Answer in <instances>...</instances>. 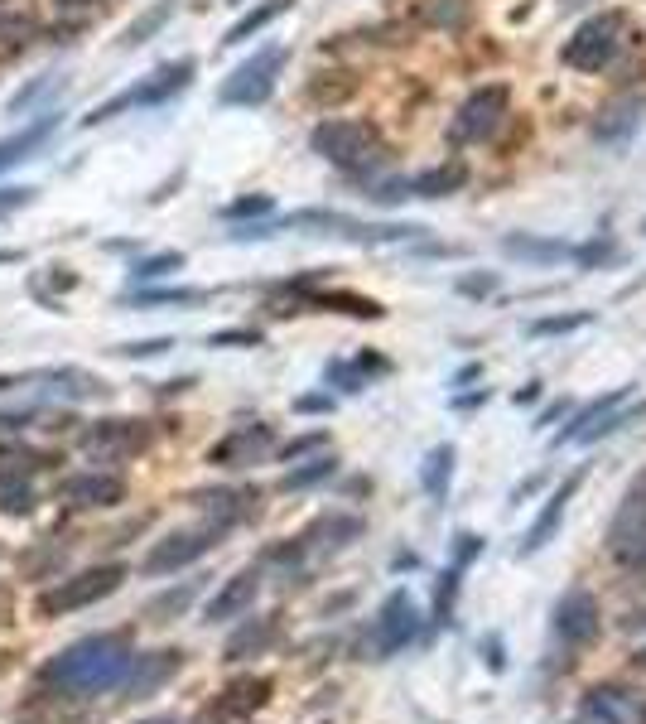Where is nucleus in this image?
I'll use <instances>...</instances> for the list:
<instances>
[{
	"label": "nucleus",
	"mask_w": 646,
	"mask_h": 724,
	"mask_svg": "<svg viewBox=\"0 0 646 724\" xmlns=\"http://www.w3.org/2000/svg\"><path fill=\"white\" fill-rule=\"evenodd\" d=\"M29 194H34V189H0V213H10V208L29 203Z\"/></svg>",
	"instance_id": "nucleus-48"
},
{
	"label": "nucleus",
	"mask_w": 646,
	"mask_h": 724,
	"mask_svg": "<svg viewBox=\"0 0 646 724\" xmlns=\"http://www.w3.org/2000/svg\"><path fill=\"white\" fill-rule=\"evenodd\" d=\"M328 406H333L328 396H299L295 401V411H304V416H319V411H328Z\"/></svg>",
	"instance_id": "nucleus-49"
},
{
	"label": "nucleus",
	"mask_w": 646,
	"mask_h": 724,
	"mask_svg": "<svg viewBox=\"0 0 646 724\" xmlns=\"http://www.w3.org/2000/svg\"><path fill=\"white\" fill-rule=\"evenodd\" d=\"M275 445V430L270 425H242V430H232L227 440H217L208 449V464L217 469H251V464H261Z\"/></svg>",
	"instance_id": "nucleus-16"
},
{
	"label": "nucleus",
	"mask_w": 646,
	"mask_h": 724,
	"mask_svg": "<svg viewBox=\"0 0 646 724\" xmlns=\"http://www.w3.org/2000/svg\"><path fill=\"white\" fill-rule=\"evenodd\" d=\"M270 208H275V203H270L266 194H251V198L227 203V208H222V218H227V223H237V218H261V213H270Z\"/></svg>",
	"instance_id": "nucleus-40"
},
{
	"label": "nucleus",
	"mask_w": 646,
	"mask_h": 724,
	"mask_svg": "<svg viewBox=\"0 0 646 724\" xmlns=\"http://www.w3.org/2000/svg\"><path fill=\"white\" fill-rule=\"evenodd\" d=\"M256 594H261V580H256V570H242V575H232V580H227V585H222L213 599H208V609H203V623H232V618H246V609L256 604Z\"/></svg>",
	"instance_id": "nucleus-18"
},
{
	"label": "nucleus",
	"mask_w": 646,
	"mask_h": 724,
	"mask_svg": "<svg viewBox=\"0 0 646 724\" xmlns=\"http://www.w3.org/2000/svg\"><path fill=\"white\" fill-rule=\"evenodd\" d=\"M420 20L430 29H468L473 0H420Z\"/></svg>",
	"instance_id": "nucleus-31"
},
{
	"label": "nucleus",
	"mask_w": 646,
	"mask_h": 724,
	"mask_svg": "<svg viewBox=\"0 0 646 724\" xmlns=\"http://www.w3.org/2000/svg\"><path fill=\"white\" fill-rule=\"evenodd\" d=\"M232 343H261V334L256 329H227V334H213V348H232Z\"/></svg>",
	"instance_id": "nucleus-47"
},
{
	"label": "nucleus",
	"mask_w": 646,
	"mask_h": 724,
	"mask_svg": "<svg viewBox=\"0 0 646 724\" xmlns=\"http://www.w3.org/2000/svg\"><path fill=\"white\" fill-rule=\"evenodd\" d=\"M492 290H497V276H492V271L458 280V295H468V300H478V295H492Z\"/></svg>",
	"instance_id": "nucleus-45"
},
{
	"label": "nucleus",
	"mask_w": 646,
	"mask_h": 724,
	"mask_svg": "<svg viewBox=\"0 0 646 724\" xmlns=\"http://www.w3.org/2000/svg\"><path fill=\"white\" fill-rule=\"evenodd\" d=\"M565 416H569V401H555V406H545V411H540L536 425H555V420H565Z\"/></svg>",
	"instance_id": "nucleus-51"
},
{
	"label": "nucleus",
	"mask_w": 646,
	"mask_h": 724,
	"mask_svg": "<svg viewBox=\"0 0 646 724\" xmlns=\"http://www.w3.org/2000/svg\"><path fill=\"white\" fill-rule=\"evenodd\" d=\"M372 203H405L410 198V179H381V184H372Z\"/></svg>",
	"instance_id": "nucleus-43"
},
{
	"label": "nucleus",
	"mask_w": 646,
	"mask_h": 724,
	"mask_svg": "<svg viewBox=\"0 0 646 724\" xmlns=\"http://www.w3.org/2000/svg\"><path fill=\"white\" fill-rule=\"evenodd\" d=\"M338 474V459L333 454H319V459H309L304 469H290V474L280 478V488L285 493H299V488H314V483H323V478Z\"/></svg>",
	"instance_id": "nucleus-34"
},
{
	"label": "nucleus",
	"mask_w": 646,
	"mask_h": 724,
	"mask_svg": "<svg viewBox=\"0 0 646 724\" xmlns=\"http://www.w3.org/2000/svg\"><path fill=\"white\" fill-rule=\"evenodd\" d=\"M275 638H280V618H246L242 628L227 638V662L256 657V652H266Z\"/></svg>",
	"instance_id": "nucleus-25"
},
{
	"label": "nucleus",
	"mask_w": 646,
	"mask_h": 724,
	"mask_svg": "<svg viewBox=\"0 0 646 724\" xmlns=\"http://www.w3.org/2000/svg\"><path fill=\"white\" fill-rule=\"evenodd\" d=\"M135 652L126 633H92V638L63 647L54 662L44 667V686H54L58 696H73V700H92V696H107L126 681Z\"/></svg>",
	"instance_id": "nucleus-1"
},
{
	"label": "nucleus",
	"mask_w": 646,
	"mask_h": 724,
	"mask_svg": "<svg viewBox=\"0 0 646 724\" xmlns=\"http://www.w3.org/2000/svg\"><path fill=\"white\" fill-rule=\"evenodd\" d=\"M0 512H10V517L34 512V483H29V474H0Z\"/></svg>",
	"instance_id": "nucleus-33"
},
{
	"label": "nucleus",
	"mask_w": 646,
	"mask_h": 724,
	"mask_svg": "<svg viewBox=\"0 0 646 724\" xmlns=\"http://www.w3.org/2000/svg\"><path fill=\"white\" fill-rule=\"evenodd\" d=\"M323 445H328V435H323V430H309V435H299L290 445H280V464H290L299 454H314V449H323Z\"/></svg>",
	"instance_id": "nucleus-42"
},
{
	"label": "nucleus",
	"mask_w": 646,
	"mask_h": 724,
	"mask_svg": "<svg viewBox=\"0 0 646 724\" xmlns=\"http://www.w3.org/2000/svg\"><path fill=\"white\" fill-rule=\"evenodd\" d=\"M309 305H314V309H333V314H352V319H381V314H386L377 300L352 295V290H314V295H309Z\"/></svg>",
	"instance_id": "nucleus-28"
},
{
	"label": "nucleus",
	"mask_w": 646,
	"mask_h": 724,
	"mask_svg": "<svg viewBox=\"0 0 646 724\" xmlns=\"http://www.w3.org/2000/svg\"><path fill=\"white\" fill-rule=\"evenodd\" d=\"M627 710H622V691L618 686H603V691H589V700L579 705V715L569 724H622Z\"/></svg>",
	"instance_id": "nucleus-29"
},
{
	"label": "nucleus",
	"mask_w": 646,
	"mask_h": 724,
	"mask_svg": "<svg viewBox=\"0 0 646 724\" xmlns=\"http://www.w3.org/2000/svg\"><path fill=\"white\" fill-rule=\"evenodd\" d=\"M58 493L73 507H116V502L126 498V483L116 474H78V478H68Z\"/></svg>",
	"instance_id": "nucleus-20"
},
{
	"label": "nucleus",
	"mask_w": 646,
	"mask_h": 724,
	"mask_svg": "<svg viewBox=\"0 0 646 724\" xmlns=\"http://www.w3.org/2000/svg\"><path fill=\"white\" fill-rule=\"evenodd\" d=\"M642 724H646V705H642Z\"/></svg>",
	"instance_id": "nucleus-56"
},
{
	"label": "nucleus",
	"mask_w": 646,
	"mask_h": 724,
	"mask_svg": "<svg viewBox=\"0 0 646 724\" xmlns=\"http://www.w3.org/2000/svg\"><path fill=\"white\" fill-rule=\"evenodd\" d=\"M608 556L618 560L622 570L646 575V469L632 478V488L622 493L618 512L608 522Z\"/></svg>",
	"instance_id": "nucleus-6"
},
{
	"label": "nucleus",
	"mask_w": 646,
	"mask_h": 724,
	"mask_svg": "<svg viewBox=\"0 0 646 724\" xmlns=\"http://www.w3.org/2000/svg\"><path fill=\"white\" fill-rule=\"evenodd\" d=\"M637 667H646V647H642V652H637Z\"/></svg>",
	"instance_id": "nucleus-55"
},
{
	"label": "nucleus",
	"mask_w": 646,
	"mask_h": 724,
	"mask_svg": "<svg viewBox=\"0 0 646 724\" xmlns=\"http://www.w3.org/2000/svg\"><path fill=\"white\" fill-rule=\"evenodd\" d=\"M420 633V609L410 604V594H391L386 604H381L377 623H372V652L377 657H391V652H401L405 642H415Z\"/></svg>",
	"instance_id": "nucleus-13"
},
{
	"label": "nucleus",
	"mask_w": 646,
	"mask_h": 724,
	"mask_svg": "<svg viewBox=\"0 0 646 724\" xmlns=\"http://www.w3.org/2000/svg\"><path fill=\"white\" fill-rule=\"evenodd\" d=\"M121 580H126L121 565H92V570H78L68 580H54L49 589L34 594V618H68L73 609H87V604L116 594Z\"/></svg>",
	"instance_id": "nucleus-4"
},
{
	"label": "nucleus",
	"mask_w": 646,
	"mask_h": 724,
	"mask_svg": "<svg viewBox=\"0 0 646 724\" xmlns=\"http://www.w3.org/2000/svg\"><path fill=\"white\" fill-rule=\"evenodd\" d=\"M507 116H512V87L507 83H483L478 92H468L463 107L454 112V121H449V140H454V145H487V140L507 126Z\"/></svg>",
	"instance_id": "nucleus-5"
},
{
	"label": "nucleus",
	"mask_w": 646,
	"mask_h": 724,
	"mask_svg": "<svg viewBox=\"0 0 646 724\" xmlns=\"http://www.w3.org/2000/svg\"><path fill=\"white\" fill-rule=\"evenodd\" d=\"M632 39H637V25H632L627 10H598L593 20H584V25L565 39L560 63L574 68V73H603V68H613V63L627 54Z\"/></svg>",
	"instance_id": "nucleus-3"
},
{
	"label": "nucleus",
	"mask_w": 646,
	"mask_h": 724,
	"mask_svg": "<svg viewBox=\"0 0 646 724\" xmlns=\"http://www.w3.org/2000/svg\"><path fill=\"white\" fill-rule=\"evenodd\" d=\"M179 667H184V652H179V647H164V652H140V657L131 662V671H126V681H121V691H126L121 700H145L150 691L169 686V681L179 676Z\"/></svg>",
	"instance_id": "nucleus-15"
},
{
	"label": "nucleus",
	"mask_w": 646,
	"mask_h": 724,
	"mask_svg": "<svg viewBox=\"0 0 646 724\" xmlns=\"http://www.w3.org/2000/svg\"><path fill=\"white\" fill-rule=\"evenodd\" d=\"M642 232H646V223H642Z\"/></svg>",
	"instance_id": "nucleus-57"
},
{
	"label": "nucleus",
	"mask_w": 646,
	"mask_h": 724,
	"mask_svg": "<svg viewBox=\"0 0 646 724\" xmlns=\"http://www.w3.org/2000/svg\"><path fill=\"white\" fill-rule=\"evenodd\" d=\"M193 73H198V63L193 58H174V63H164V68H155L145 83H135L131 92H121V97H111V102H102L92 116H82L87 126H97V121H111V116L131 112V107H160V102H169V97H179L184 87L193 83Z\"/></svg>",
	"instance_id": "nucleus-7"
},
{
	"label": "nucleus",
	"mask_w": 646,
	"mask_h": 724,
	"mask_svg": "<svg viewBox=\"0 0 646 724\" xmlns=\"http://www.w3.org/2000/svg\"><path fill=\"white\" fill-rule=\"evenodd\" d=\"M270 691H275V681L270 676H242V681H232L227 691H222V700L213 705V715H251V710H261L270 700Z\"/></svg>",
	"instance_id": "nucleus-22"
},
{
	"label": "nucleus",
	"mask_w": 646,
	"mask_h": 724,
	"mask_svg": "<svg viewBox=\"0 0 646 724\" xmlns=\"http://www.w3.org/2000/svg\"><path fill=\"white\" fill-rule=\"evenodd\" d=\"M285 58H290L285 44H266L261 54L246 58L242 68H232V78L222 83L217 102H222V107H261V102H270L275 78H280V68H285Z\"/></svg>",
	"instance_id": "nucleus-8"
},
{
	"label": "nucleus",
	"mask_w": 646,
	"mask_h": 724,
	"mask_svg": "<svg viewBox=\"0 0 646 724\" xmlns=\"http://www.w3.org/2000/svg\"><path fill=\"white\" fill-rule=\"evenodd\" d=\"M150 445H155V425H150V420H97V425L82 435V449H87L92 459H107V464L140 459Z\"/></svg>",
	"instance_id": "nucleus-10"
},
{
	"label": "nucleus",
	"mask_w": 646,
	"mask_h": 724,
	"mask_svg": "<svg viewBox=\"0 0 646 724\" xmlns=\"http://www.w3.org/2000/svg\"><path fill=\"white\" fill-rule=\"evenodd\" d=\"M174 348V338H150V343H131V348H121L126 358H160Z\"/></svg>",
	"instance_id": "nucleus-46"
},
{
	"label": "nucleus",
	"mask_w": 646,
	"mask_h": 724,
	"mask_svg": "<svg viewBox=\"0 0 646 724\" xmlns=\"http://www.w3.org/2000/svg\"><path fill=\"white\" fill-rule=\"evenodd\" d=\"M449 478H454V445L430 449V459H425V493L444 502L449 498Z\"/></svg>",
	"instance_id": "nucleus-32"
},
{
	"label": "nucleus",
	"mask_w": 646,
	"mask_h": 724,
	"mask_svg": "<svg viewBox=\"0 0 646 724\" xmlns=\"http://www.w3.org/2000/svg\"><path fill=\"white\" fill-rule=\"evenodd\" d=\"M579 483H584L579 474L560 478V488H555V493L545 498V507H540V517L531 522V527H526V536H521V556H536L540 546H545V541H550V536L560 531V522H565V507H569V498L579 493Z\"/></svg>",
	"instance_id": "nucleus-17"
},
{
	"label": "nucleus",
	"mask_w": 646,
	"mask_h": 724,
	"mask_svg": "<svg viewBox=\"0 0 646 724\" xmlns=\"http://www.w3.org/2000/svg\"><path fill=\"white\" fill-rule=\"evenodd\" d=\"M169 15H174V0H160L155 10H145V15H140V20H135V25L126 29V39H121V44H126V49H135V44H145L150 34H160V29L169 25Z\"/></svg>",
	"instance_id": "nucleus-36"
},
{
	"label": "nucleus",
	"mask_w": 646,
	"mask_h": 724,
	"mask_svg": "<svg viewBox=\"0 0 646 724\" xmlns=\"http://www.w3.org/2000/svg\"><path fill=\"white\" fill-rule=\"evenodd\" d=\"M646 121V92H618V97H608L598 116H593V140H603V145H622V140H632L642 131Z\"/></svg>",
	"instance_id": "nucleus-14"
},
{
	"label": "nucleus",
	"mask_w": 646,
	"mask_h": 724,
	"mask_svg": "<svg viewBox=\"0 0 646 724\" xmlns=\"http://www.w3.org/2000/svg\"><path fill=\"white\" fill-rule=\"evenodd\" d=\"M536 396H540V382H531V387H521V391H516V401H521V406H531Z\"/></svg>",
	"instance_id": "nucleus-53"
},
{
	"label": "nucleus",
	"mask_w": 646,
	"mask_h": 724,
	"mask_svg": "<svg viewBox=\"0 0 646 724\" xmlns=\"http://www.w3.org/2000/svg\"><path fill=\"white\" fill-rule=\"evenodd\" d=\"M198 589H203V580H189V585L164 589V594H155V599L145 604V618H150V623H174V618H179V613L198 599Z\"/></svg>",
	"instance_id": "nucleus-30"
},
{
	"label": "nucleus",
	"mask_w": 646,
	"mask_h": 724,
	"mask_svg": "<svg viewBox=\"0 0 646 724\" xmlns=\"http://www.w3.org/2000/svg\"><path fill=\"white\" fill-rule=\"evenodd\" d=\"M458 580H463V565L449 560V570L439 575V585H434V623L444 628V623H454V599H458Z\"/></svg>",
	"instance_id": "nucleus-35"
},
{
	"label": "nucleus",
	"mask_w": 646,
	"mask_h": 724,
	"mask_svg": "<svg viewBox=\"0 0 646 724\" xmlns=\"http://www.w3.org/2000/svg\"><path fill=\"white\" fill-rule=\"evenodd\" d=\"M58 131V112H44L39 121H29L25 131H15V136H5L0 140V174L5 169H15L20 160H29V150H39L44 140Z\"/></svg>",
	"instance_id": "nucleus-23"
},
{
	"label": "nucleus",
	"mask_w": 646,
	"mask_h": 724,
	"mask_svg": "<svg viewBox=\"0 0 646 724\" xmlns=\"http://www.w3.org/2000/svg\"><path fill=\"white\" fill-rule=\"evenodd\" d=\"M184 266V251H160V256H145V261H135V280H160L169 271H179Z\"/></svg>",
	"instance_id": "nucleus-38"
},
{
	"label": "nucleus",
	"mask_w": 646,
	"mask_h": 724,
	"mask_svg": "<svg viewBox=\"0 0 646 724\" xmlns=\"http://www.w3.org/2000/svg\"><path fill=\"white\" fill-rule=\"evenodd\" d=\"M232 5H237V0H232Z\"/></svg>",
	"instance_id": "nucleus-58"
},
{
	"label": "nucleus",
	"mask_w": 646,
	"mask_h": 724,
	"mask_svg": "<svg viewBox=\"0 0 646 724\" xmlns=\"http://www.w3.org/2000/svg\"><path fill=\"white\" fill-rule=\"evenodd\" d=\"M193 502L208 512L213 527L232 531L237 522H246V517L256 512V488H208V493H198Z\"/></svg>",
	"instance_id": "nucleus-19"
},
{
	"label": "nucleus",
	"mask_w": 646,
	"mask_h": 724,
	"mask_svg": "<svg viewBox=\"0 0 646 724\" xmlns=\"http://www.w3.org/2000/svg\"><path fill=\"white\" fill-rule=\"evenodd\" d=\"M483 657H487V667H492V671L507 667V657H502V642H497V638H487V642H483Z\"/></svg>",
	"instance_id": "nucleus-50"
},
{
	"label": "nucleus",
	"mask_w": 646,
	"mask_h": 724,
	"mask_svg": "<svg viewBox=\"0 0 646 724\" xmlns=\"http://www.w3.org/2000/svg\"><path fill=\"white\" fill-rule=\"evenodd\" d=\"M463 184H468V165L449 160V165L415 174V179H410V198H449V194H458Z\"/></svg>",
	"instance_id": "nucleus-26"
},
{
	"label": "nucleus",
	"mask_w": 646,
	"mask_h": 724,
	"mask_svg": "<svg viewBox=\"0 0 646 724\" xmlns=\"http://www.w3.org/2000/svg\"><path fill=\"white\" fill-rule=\"evenodd\" d=\"M589 324H593L589 309H579V314H545V319L531 324V334L536 338H560V334H579V329H589Z\"/></svg>",
	"instance_id": "nucleus-37"
},
{
	"label": "nucleus",
	"mask_w": 646,
	"mask_h": 724,
	"mask_svg": "<svg viewBox=\"0 0 646 724\" xmlns=\"http://www.w3.org/2000/svg\"><path fill=\"white\" fill-rule=\"evenodd\" d=\"M362 536V517H348V512H323L319 522H309V527L299 531V536H290L285 546H275V551H266V560H285V565H295V560L304 556H333V551H343L348 541H357Z\"/></svg>",
	"instance_id": "nucleus-9"
},
{
	"label": "nucleus",
	"mask_w": 646,
	"mask_h": 724,
	"mask_svg": "<svg viewBox=\"0 0 646 724\" xmlns=\"http://www.w3.org/2000/svg\"><path fill=\"white\" fill-rule=\"evenodd\" d=\"M290 10H295V0H261V5H251V10H246L242 20H237V25L227 29V39H222V44H227V49H232V44H246L251 34H261V29H270L275 20H280V15H290Z\"/></svg>",
	"instance_id": "nucleus-27"
},
{
	"label": "nucleus",
	"mask_w": 646,
	"mask_h": 724,
	"mask_svg": "<svg viewBox=\"0 0 646 724\" xmlns=\"http://www.w3.org/2000/svg\"><path fill=\"white\" fill-rule=\"evenodd\" d=\"M217 536L222 527H189V531H169L164 541L150 546V556H145V575H174V570H184L193 560H203L208 551L217 546Z\"/></svg>",
	"instance_id": "nucleus-12"
},
{
	"label": "nucleus",
	"mask_w": 646,
	"mask_h": 724,
	"mask_svg": "<svg viewBox=\"0 0 646 724\" xmlns=\"http://www.w3.org/2000/svg\"><path fill=\"white\" fill-rule=\"evenodd\" d=\"M309 145H314V155H323L333 169H343L352 179H377L386 160H391V150H386V140L372 121H357V116H328L319 121L314 131H309Z\"/></svg>",
	"instance_id": "nucleus-2"
},
{
	"label": "nucleus",
	"mask_w": 646,
	"mask_h": 724,
	"mask_svg": "<svg viewBox=\"0 0 646 724\" xmlns=\"http://www.w3.org/2000/svg\"><path fill=\"white\" fill-rule=\"evenodd\" d=\"M135 724H179V720H169V715H155V720H135Z\"/></svg>",
	"instance_id": "nucleus-54"
},
{
	"label": "nucleus",
	"mask_w": 646,
	"mask_h": 724,
	"mask_svg": "<svg viewBox=\"0 0 646 724\" xmlns=\"http://www.w3.org/2000/svg\"><path fill=\"white\" fill-rule=\"evenodd\" d=\"M550 638L560 642L565 657H579L584 647L598 642V599L589 589H569L565 599L550 613Z\"/></svg>",
	"instance_id": "nucleus-11"
},
{
	"label": "nucleus",
	"mask_w": 646,
	"mask_h": 724,
	"mask_svg": "<svg viewBox=\"0 0 646 724\" xmlns=\"http://www.w3.org/2000/svg\"><path fill=\"white\" fill-rule=\"evenodd\" d=\"M29 34H34V20H29V15H5V20H0V39H5V44H20Z\"/></svg>",
	"instance_id": "nucleus-44"
},
{
	"label": "nucleus",
	"mask_w": 646,
	"mask_h": 724,
	"mask_svg": "<svg viewBox=\"0 0 646 724\" xmlns=\"http://www.w3.org/2000/svg\"><path fill=\"white\" fill-rule=\"evenodd\" d=\"M502 251H507V256H516V261H536V266L574 256V247H569V242H560V237H531V232H507V237H502Z\"/></svg>",
	"instance_id": "nucleus-24"
},
{
	"label": "nucleus",
	"mask_w": 646,
	"mask_h": 724,
	"mask_svg": "<svg viewBox=\"0 0 646 724\" xmlns=\"http://www.w3.org/2000/svg\"><path fill=\"white\" fill-rule=\"evenodd\" d=\"M632 401V387H618V391H603L598 401H589L584 411H574V416L565 420V430H555V445H579L584 435H589L598 420H608L618 406H627Z\"/></svg>",
	"instance_id": "nucleus-21"
},
{
	"label": "nucleus",
	"mask_w": 646,
	"mask_h": 724,
	"mask_svg": "<svg viewBox=\"0 0 646 724\" xmlns=\"http://www.w3.org/2000/svg\"><path fill=\"white\" fill-rule=\"evenodd\" d=\"M135 305H198L208 300L203 290H145V295H131Z\"/></svg>",
	"instance_id": "nucleus-39"
},
{
	"label": "nucleus",
	"mask_w": 646,
	"mask_h": 724,
	"mask_svg": "<svg viewBox=\"0 0 646 724\" xmlns=\"http://www.w3.org/2000/svg\"><path fill=\"white\" fill-rule=\"evenodd\" d=\"M540 483H545V478H540V474H536V478H526V483H521V488H516V493H512V502H521V498H526V493H536Z\"/></svg>",
	"instance_id": "nucleus-52"
},
{
	"label": "nucleus",
	"mask_w": 646,
	"mask_h": 724,
	"mask_svg": "<svg viewBox=\"0 0 646 724\" xmlns=\"http://www.w3.org/2000/svg\"><path fill=\"white\" fill-rule=\"evenodd\" d=\"M613 256H618V242H613V237H598L589 247H574V261H579V266H603V261H613Z\"/></svg>",
	"instance_id": "nucleus-41"
}]
</instances>
